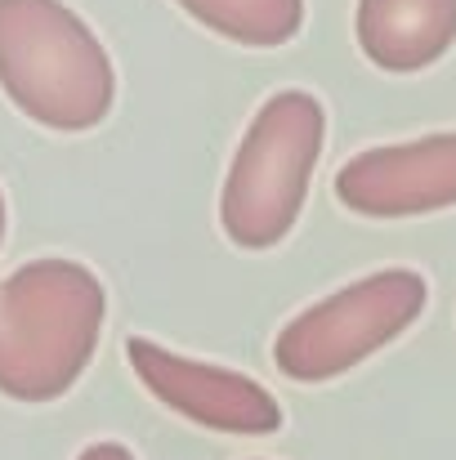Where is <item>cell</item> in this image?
Listing matches in <instances>:
<instances>
[{
  "label": "cell",
  "instance_id": "cell-6",
  "mask_svg": "<svg viewBox=\"0 0 456 460\" xmlns=\"http://www.w3.org/2000/svg\"><path fill=\"white\" fill-rule=\"evenodd\" d=\"M335 197L367 219H412L456 206V130L367 148L335 174Z\"/></svg>",
  "mask_w": 456,
  "mask_h": 460
},
{
  "label": "cell",
  "instance_id": "cell-9",
  "mask_svg": "<svg viewBox=\"0 0 456 460\" xmlns=\"http://www.w3.org/2000/svg\"><path fill=\"white\" fill-rule=\"evenodd\" d=\"M76 460H135V452L121 447V443H90Z\"/></svg>",
  "mask_w": 456,
  "mask_h": 460
},
{
  "label": "cell",
  "instance_id": "cell-3",
  "mask_svg": "<svg viewBox=\"0 0 456 460\" xmlns=\"http://www.w3.org/2000/svg\"><path fill=\"white\" fill-rule=\"evenodd\" d=\"M322 139H326V112L313 94L282 90L264 99V108L251 117L233 153L219 192V224L233 246L269 251L296 228Z\"/></svg>",
  "mask_w": 456,
  "mask_h": 460
},
{
  "label": "cell",
  "instance_id": "cell-4",
  "mask_svg": "<svg viewBox=\"0 0 456 460\" xmlns=\"http://www.w3.org/2000/svg\"><path fill=\"white\" fill-rule=\"evenodd\" d=\"M430 305V287L412 269H385L371 278H358L326 300L296 313L278 340H273V362L287 380L296 385H322L385 344H394Z\"/></svg>",
  "mask_w": 456,
  "mask_h": 460
},
{
  "label": "cell",
  "instance_id": "cell-2",
  "mask_svg": "<svg viewBox=\"0 0 456 460\" xmlns=\"http://www.w3.org/2000/svg\"><path fill=\"white\" fill-rule=\"evenodd\" d=\"M0 90L36 126L81 135L112 112L117 72L63 0H0Z\"/></svg>",
  "mask_w": 456,
  "mask_h": 460
},
{
  "label": "cell",
  "instance_id": "cell-1",
  "mask_svg": "<svg viewBox=\"0 0 456 460\" xmlns=\"http://www.w3.org/2000/svg\"><path fill=\"white\" fill-rule=\"evenodd\" d=\"M108 317L103 282L76 260H31L0 282V394L54 402L90 367Z\"/></svg>",
  "mask_w": 456,
  "mask_h": 460
},
{
  "label": "cell",
  "instance_id": "cell-5",
  "mask_svg": "<svg viewBox=\"0 0 456 460\" xmlns=\"http://www.w3.org/2000/svg\"><path fill=\"white\" fill-rule=\"evenodd\" d=\"M126 358H130L135 376L144 380V389L161 407L179 411L183 420H192L201 429L246 434V438H264V434L282 429L278 398L251 376H237L228 367L170 353L152 340H130Z\"/></svg>",
  "mask_w": 456,
  "mask_h": 460
},
{
  "label": "cell",
  "instance_id": "cell-10",
  "mask_svg": "<svg viewBox=\"0 0 456 460\" xmlns=\"http://www.w3.org/2000/svg\"><path fill=\"white\" fill-rule=\"evenodd\" d=\"M0 242H4V192H0Z\"/></svg>",
  "mask_w": 456,
  "mask_h": 460
},
{
  "label": "cell",
  "instance_id": "cell-8",
  "mask_svg": "<svg viewBox=\"0 0 456 460\" xmlns=\"http://www.w3.org/2000/svg\"><path fill=\"white\" fill-rule=\"evenodd\" d=\"M201 27L237 40V45H287L304 27V0H174Z\"/></svg>",
  "mask_w": 456,
  "mask_h": 460
},
{
  "label": "cell",
  "instance_id": "cell-7",
  "mask_svg": "<svg viewBox=\"0 0 456 460\" xmlns=\"http://www.w3.org/2000/svg\"><path fill=\"white\" fill-rule=\"evenodd\" d=\"M353 31L380 72H421L456 40V0H358Z\"/></svg>",
  "mask_w": 456,
  "mask_h": 460
}]
</instances>
